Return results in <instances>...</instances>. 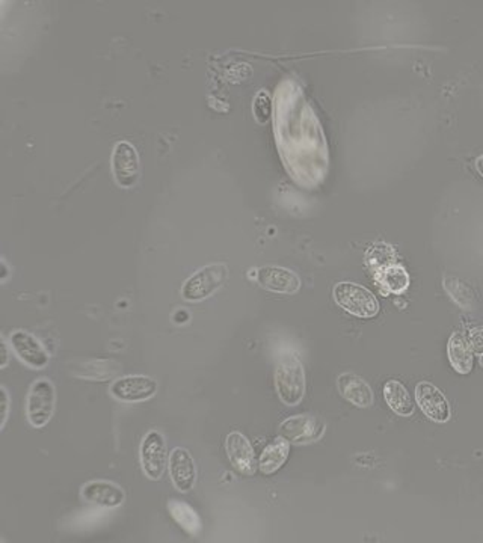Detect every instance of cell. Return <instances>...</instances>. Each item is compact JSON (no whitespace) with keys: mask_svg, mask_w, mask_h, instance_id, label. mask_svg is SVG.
<instances>
[{"mask_svg":"<svg viewBox=\"0 0 483 543\" xmlns=\"http://www.w3.org/2000/svg\"><path fill=\"white\" fill-rule=\"evenodd\" d=\"M333 294L335 303L355 317L372 318L380 313V303L375 294L360 284L339 282Z\"/></svg>","mask_w":483,"mask_h":543,"instance_id":"obj_1","label":"cell"},{"mask_svg":"<svg viewBox=\"0 0 483 543\" xmlns=\"http://www.w3.org/2000/svg\"><path fill=\"white\" fill-rule=\"evenodd\" d=\"M57 408V390L52 380L36 379L27 397V417L32 427L42 429L52 420Z\"/></svg>","mask_w":483,"mask_h":543,"instance_id":"obj_2","label":"cell"},{"mask_svg":"<svg viewBox=\"0 0 483 543\" xmlns=\"http://www.w3.org/2000/svg\"><path fill=\"white\" fill-rule=\"evenodd\" d=\"M226 279H228V267L226 264L222 263L209 264L196 272L185 282V286L181 287V296L190 302H200L218 292L226 284Z\"/></svg>","mask_w":483,"mask_h":543,"instance_id":"obj_3","label":"cell"},{"mask_svg":"<svg viewBox=\"0 0 483 543\" xmlns=\"http://www.w3.org/2000/svg\"><path fill=\"white\" fill-rule=\"evenodd\" d=\"M275 390L286 406H298L305 395V371L298 359H288L275 369Z\"/></svg>","mask_w":483,"mask_h":543,"instance_id":"obj_4","label":"cell"},{"mask_svg":"<svg viewBox=\"0 0 483 543\" xmlns=\"http://www.w3.org/2000/svg\"><path fill=\"white\" fill-rule=\"evenodd\" d=\"M139 457L145 476L150 480H160L168 468L170 453L166 448L165 436L159 431L149 432L144 436L139 448Z\"/></svg>","mask_w":483,"mask_h":543,"instance_id":"obj_5","label":"cell"},{"mask_svg":"<svg viewBox=\"0 0 483 543\" xmlns=\"http://www.w3.org/2000/svg\"><path fill=\"white\" fill-rule=\"evenodd\" d=\"M159 390V385L153 378L144 374H130L119 379L113 380L109 393L113 399L123 403H139L155 397Z\"/></svg>","mask_w":483,"mask_h":543,"instance_id":"obj_6","label":"cell"},{"mask_svg":"<svg viewBox=\"0 0 483 543\" xmlns=\"http://www.w3.org/2000/svg\"><path fill=\"white\" fill-rule=\"evenodd\" d=\"M325 431H326L325 421L319 417L309 414L290 417L280 424V436L286 438L290 444H298V446L319 441Z\"/></svg>","mask_w":483,"mask_h":543,"instance_id":"obj_7","label":"cell"},{"mask_svg":"<svg viewBox=\"0 0 483 543\" xmlns=\"http://www.w3.org/2000/svg\"><path fill=\"white\" fill-rule=\"evenodd\" d=\"M112 174L117 185L123 189H130L138 183L141 175L138 151L127 141H121L113 147Z\"/></svg>","mask_w":483,"mask_h":543,"instance_id":"obj_8","label":"cell"},{"mask_svg":"<svg viewBox=\"0 0 483 543\" xmlns=\"http://www.w3.org/2000/svg\"><path fill=\"white\" fill-rule=\"evenodd\" d=\"M11 348L23 364L32 370L46 369L50 363V355L42 341L27 331L11 333Z\"/></svg>","mask_w":483,"mask_h":543,"instance_id":"obj_9","label":"cell"},{"mask_svg":"<svg viewBox=\"0 0 483 543\" xmlns=\"http://www.w3.org/2000/svg\"><path fill=\"white\" fill-rule=\"evenodd\" d=\"M417 405L429 420L435 423H448L452 410L446 395L431 382H420L416 386Z\"/></svg>","mask_w":483,"mask_h":543,"instance_id":"obj_10","label":"cell"},{"mask_svg":"<svg viewBox=\"0 0 483 543\" xmlns=\"http://www.w3.org/2000/svg\"><path fill=\"white\" fill-rule=\"evenodd\" d=\"M171 482L179 493H190L196 483V465L189 450L183 447H175L170 453L168 462Z\"/></svg>","mask_w":483,"mask_h":543,"instance_id":"obj_11","label":"cell"},{"mask_svg":"<svg viewBox=\"0 0 483 543\" xmlns=\"http://www.w3.org/2000/svg\"><path fill=\"white\" fill-rule=\"evenodd\" d=\"M80 497L85 502L104 509H117L126 501L123 487L108 480H91L85 483L80 489Z\"/></svg>","mask_w":483,"mask_h":543,"instance_id":"obj_12","label":"cell"},{"mask_svg":"<svg viewBox=\"0 0 483 543\" xmlns=\"http://www.w3.org/2000/svg\"><path fill=\"white\" fill-rule=\"evenodd\" d=\"M226 451L233 468L243 476H252L257 470L254 448L251 442L248 441L247 436L242 435L239 432H232L226 436Z\"/></svg>","mask_w":483,"mask_h":543,"instance_id":"obj_13","label":"cell"},{"mask_svg":"<svg viewBox=\"0 0 483 543\" xmlns=\"http://www.w3.org/2000/svg\"><path fill=\"white\" fill-rule=\"evenodd\" d=\"M257 282L264 290L280 294H295L301 288L298 275L284 267H260L257 269Z\"/></svg>","mask_w":483,"mask_h":543,"instance_id":"obj_14","label":"cell"},{"mask_svg":"<svg viewBox=\"0 0 483 543\" xmlns=\"http://www.w3.org/2000/svg\"><path fill=\"white\" fill-rule=\"evenodd\" d=\"M337 388L341 397L356 408H371L373 405V390L371 385L356 374H340Z\"/></svg>","mask_w":483,"mask_h":543,"instance_id":"obj_15","label":"cell"},{"mask_svg":"<svg viewBox=\"0 0 483 543\" xmlns=\"http://www.w3.org/2000/svg\"><path fill=\"white\" fill-rule=\"evenodd\" d=\"M288 455H290V442L283 436H278L273 441L269 442L268 446L264 447V450L262 451V456L258 461L260 471L264 476L275 474L288 462Z\"/></svg>","mask_w":483,"mask_h":543,"instance_id":"obj_16","label":"cell"},{"mask_svg":"<svg viewBox=\"0 0 483 543\" xmlns=\"http://www.w3.org/2000/svg\"><path fill=\"white\" fill-rule=\"evenodd\" d=\"M448 355L450 365L459 374H468L473 370V350L463 333H453L448 339Z\"/></svg>","mask_w":483,"mask_h":543,"instance_id":"obj_17","label":"cell"},{"mask_svg":"<svg viewBox=\"0 0 483 543\" xmlns=\"http://www.w3.org/2000/svg\"><path fill=\"white\" fill-rule=\"evenodd\" d=\"M384 399L391 410H395L397 416L411 417L416 409L412 397L406 386L399 380H388L384 385Z\"/></svg>","mask_w":483,"mask_h":543,"instance_id":"obj_18","label":"cell"},{"mask_svg":"<svg viewBox=\"0 0 483 543\" xmlns=\"http://www.w3.org/2000/svg\"><path fill=\"white\" fill-rule=\"evenodd\" d=\"M166 508H168L171 518L174 519L175 523L179 524L186 533L190 534V536L200 534L201 530H203V524H201L198 513L190 508L189 504L179 501V500H171V501H168Z\"/></svg>","mask_w":483,"mask_h":543,"instance_id":"obj_19","label":"cell"},{"mask_svg":"<svg viewBox=\"0 0 483 543\" xmlns=\"http://www.w3.org/2000/svg\"><path fill=\"white\" fill-rule=\"evenodd\" d=\"M442 287L463 310H474L476 307V302H478L476 293L463 279L456 277H444Z\"/></svg>","mask_w":483,"mask_h":543,"instance_id":"obj_20","label":"cell"},{"mask_svg":"<svg viewBox=\"0 0 483 543\" xmlns=\"http://www.w3.org/2000/svg\"><path fill=\"white\" fill-rule=\"evenodd\" d=\"M378 282L386 293L401 294L410 286V275L401 264H391L378 272Z\"/></svg>","mask_w":483,"mask_h":543,"instance_id":"obj_21","label":"cell"},{"mask_svg":"<svg viewBox=\"0 0 483 543\" xmlns=\"http://www.w3.org/2000/svg\"><path fill=\"white\" fill-rule=\"evenodd\" d=\"M468 344L473 350V354H478L479 356L483 355V326L473 328L467 335Z\"/></svg>","mask_w":483,"mask_h":543,"instance_id":"obj_22","label":"cell"},{"mask_svg":"<svg viewBox=\"0 0 483 543\" xmlns=\"http://www.w3.org/2000/svg\"><path fill=\"white\" fill-rule=\"evenodd\" d=\"M0 391H2V399H4V414H2V429H4L6 420H8V416H10V394H8L5 386H2Z\"/></svg>","mask_w":483,"mask_h":543,"instance_id":"obj_23","label":"cell"},{"mask_svg":"<svg viewBox=\"0 0 483 543\" xmlns=\"http://www.w3.org/2000/svg\"><path fill=\"white\" fill-rule=\"evenodd\" d=\"M474 164H476V170H478L479 175L483 179V154L482 156H479Z\"/></svg>","mask_w":483,"mask_h":543,"instance_id":"obj_24","label":"cell"},{"mask_svg":"<svg viewBox=\"0 0 483 543\" xmlns=\"http://www.w3.org/2000/svg\"><path fill=\"white\" fill-rule=\"evenodd\" d=\"M8 364V354H6V346H4V363H2V367H6Z\"/></svg>","mask_w":483,"mask_h":543,"instance_id":"obj_25","label":"cell"},{"mask_svg":"<svg viewBox=\"0 0 483 543\" xmlns=\"http://www.w3.org/2000/svg\"><path fill=\"white\" fill-rule=\"evenodd\" d=\"M479 361H480V365L483 367V355H480V359H479Z\"/></svg>","mask_w":483,"mask_h":543,"instance_id":"obj_26","label":"cell"}]
</instances>
